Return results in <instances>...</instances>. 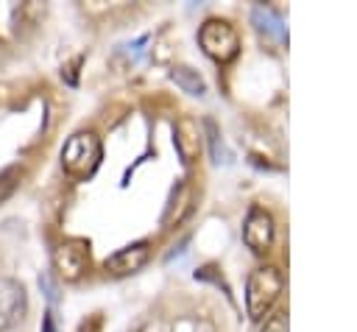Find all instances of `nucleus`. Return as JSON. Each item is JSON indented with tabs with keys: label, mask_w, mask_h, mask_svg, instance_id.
Wrapping results in <instances>:
<instances>
[{
	"label": "nucleus",
	"mask_w": 357,
	"mask_h": 332,
	"mask_svg": "<svg viewBox=\"0 0 357 332\" xmlns=\"http://www.w3.org/2000/svg\"><path fill=\"white\" fill-rule=\"evenodd\" d=\"M251 22L257 25V31L262 33V36H268V39H279V42H284L287 39V33H284V25H282V20H279V14L271 8V6H254L251 8Z\"/></svg>",
	"instance_id": "9"
},
{
	"label": "nucleus",
	"mask_w": 357,
	"mask_h": 332,
	"mask_svg": "<svg viewBox=\"0 0 357 332\" xmlns=\"http://www.w3.org/2000/svg\"><path fill=\"white\" fill-rule=\"evenodd\" d=\"M262 332H287V312H273V315L265 321Z\"/></svg>",
	"instance_id": "15"
},
{
	"label": "nucleus",
	"mask_w": 357,
	"mask_h": 332,
	"mask_svg": "<svg viewBox=\"0 0 357 332\" xmlns=\"http://www.w3.org/2000/svg\"><path fill=\"white\" fill-rule=\"evenodd\" d=\"M151 257V243L148 240H139V243H131L126 248H120L117 254H112L103 268L112 273V276H128V273H137Z\"/></svg>",
	"instance_id": "7"
},
{
	"label": "nucleus",
	"mask_w": 357,
	"mask_h": 332,
	"mask_svg": "<svg viewBox=\"0 0 357 332\" xmlns=\"http://www.w3.org/2000/svg\"><path fill=\"white\" fill-rule=\"evenodd\" d=\"M284 290V276L273 265H262L251 271L245 285V310L251 318H265V312L276 304V299Z\"/></svg>",
	"instance_id": "1"
},
{
	"label": "nucleus",
	"mask_w": 357,
	"mask_h": 332,
	"mask_svg": "<svg viewBox=\"0 0 357 332\" xmlns=\"http://www.w3.org/2000/svg\"><path fill=\"white\" fill-rule=\"evenodd\" d=\"M28 310V296L25 287L17 279L0 276V332L17 326Z\"/></svg>",
	"instance_id": "5"
},
{
	"label": "nucleus",
	"mask_w": 357,
	"mask_h": 332,
	"mask_svg": "<svg viewBox=\"0 0 357 332\" xmlns=\"http://www.w3.org/2000/svg\"><path fill=\"white\" fill-rule=\"evenodd\" d=\"M170 81L176 84V86H181L187 95H204L206 92V81L198 75V70H192V67H184V64H176L173 70H170Z\"/></svg>",
	"instance_id": "10"
},
{
	"label": "nucleus",
	"mask_w": 357,
	"mask_h": 332,
	"mask_svg": "<svg viewBox=\"0 0 357 332\" xmlns=\"http://www.w3.org/2000/svg\"><path fill=\"white\" fill-rule=\"evenodd\" d=\"M173 145L181 156V162H192L201 153V131L192 117H178L173 126Z\"/></svg>",
	"instance_id": "8"
},
{
	"label": "nucleus",
	"mask_w": 357,
	"mask_h": 332,
	"mask_svg": "<svg viewBox=\"0 0 357 332\" xmlns=\"http://www.w3.org/2000/svg\"><path fill=\"white\" fill-rule=\"evenodd\" d=\"M42 332H56V318H53L50 310L42 315Z\"/></svg>",
	"instance_id": "18"
},
{
	"label": "nucleus",
	"mask_w": 357,
	"mask_h": 332,
	"mask_svg": "<svg viewBox=\"0 0 357 332\" xmlns=\"http://www.w3.org/2000/svg\"><path fill=\"white\" fill-rule=\"evenodd\" d=\"M89 268V243L81 237H70L53 248V271L64 282H78Z\"/></svg>",
	"instance_id": "4"
},
{
	"label": "nucleus",
	"mask_w": 357,
	"mask_h": 332,
	"mask_svg": "<svg viewBox=\"0 0 357 332\" xmlns=\"http://www.w3.org/2000/svg\"><path fill=\"white\" fill-rule=\"evenodd\" d=\"M78 64H81V56H78V59H73V61L61 70V78H64L70 86H75V84H78Z\"/></svg>",
	"instance_id": "17"
},
{
	"label": "nucleus",
	"mask_w": 357,
	"mask_h": 332,
	"mask_svg": "<svg viewBox=\"0 0 357 332\" xmlns=\"http://www.w3.org/2000/svg\"><path fill=\"white\" fill-rule=\"evenodd\" d=\"M100 156H103V148H100V139L92 134V131H78L73 134L64 148H61V167L70 173V176H89L98 165H100Z\"/></svg>",
	"instance_id": "2"
},
{
	"label": "nucleus",
	"mask_w": 357,
	"mask_h": 332,
	"mask_svg": "<svg viewBox=\"0 0 357 332\" xmlns=\"http://www.w3.org/2000/svg\"><path fill=\"white\" fill-rule=\"evenodd\" d=\"M198 45L201 50L215 61H231L240 53V36L226 20H206L198 28Z\"/></svg>",
	"instance_id": "3"
},
{
	"label": "nucleus",
	"mask_w": 357,
	"mask_h": 332,
	"mask_svg": "<svg viewBox=\"0 0 357 332\" xmlns=\"http://www.w3.org/2000/svg\"><path fill=\"white\" fill-rule=\"evenodd\" d=\"M20 179H22V170H20L17 165L0 170V204L8 201V198L14 195V190L20 187Z\"/></svg>",
	"instance_id": "13"
},
{
	"label": "nucleus",
	"mask_w": 357,
	"mask_h": 332,
	"mask_svg": "<svg viewBox=\"0 0 357 332\" xmlns=\"http://www.w3.org/2000/svg\"><path fill=\"white\" fill-rule=\"evenodd\" d=\"M134 332H170V324H167V321H162V318H151V321L139 324Z\"/></svg>",
	"instance_id": "16"
},
{
	"label": "nucleus",
	"mask_w": 357,
	"mask_h": 332,
	"mask_svg": "<svg viewBox=\"0 0 357 332\" xmlns=\"http://www.w3.org/2000/svg\"><path fill=\"white\" fill-rule=\"evenodd\" d=\"M184 201H190V190H187V184H178V187L173 190L170 201H167V209H165V215H162V226H170L173 220H178L176 206H178V209H187V206H190V204H184Z\"/></svg>",
	"instance_id": "12"
},
{
	"label": "nucleus",
	"mask_w": 357,
	"mask_h": 332,
	"mask_svg": "<svg viewBox=\"0 0 357 332\" xmlns=\"http://www.w3.org/2000/svg\"><path fill=\"white\" fill-rule=\"evenodd\" d=\"M243 240L257 254H265L271 248V243H273V220L262 206H251L248 209L245 223H243Z\"/></svg>",
	"instance_id": "6"
},
{
	"label": "nucleus",
	"mask_w": 357,
	"mask_h": 332,
	"mask_svg": "<svg viewBox=\"0 0 357 332\" xmlns=\"http://www.w3.org/2000/svg\"><path fill=\"white\" fill-rule=\"evenodd\" d=\"M204 131H206V142H209V153H212V162L215 165H229L231 162V153L226 151V145H223V137H220V131H218V126H215V120L212 117H206L204 120Z\"/></svg>",
	"instance_id": "11"
},
{
	"label": "nucleus",
	"mask_w": 357,
	"mask_h": 332,
	"mask_svg": "<svg viewBox=\"0 0 357 332\" xmlns=\"http://www.w3.org/2000/svg\"><path fill=\"white\" fill-rule=\"evenodd\" d=\"M39 290L45 293V299H47L50 304L59 301V285H56V279H53L50 271H42V273H39Z\"/></svg>",
	"instance_id": "14"
}]
</instances>
